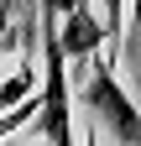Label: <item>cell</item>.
<instances>
[{"label": "cell", "mask_w": 141, "mask_h": 146, "mask_svg": "<svg viewBox=\"0 0 141 146\" xmlns=\"http://www.w3.org/2000/svg\"><path fill=\"white\" fill-rule=\"evenodd\" d=\"M84 68H89V78L78 73V99L94 115V125H104L120 146H141V104L126 94V84H120V73H115V58L99 52V58L84 63Z\"/></svg>", "instance_id": "obj_1"}, {"label": "cell", "mask_w": 141, "mask_h": 146, "mask_svg": "<svg viewBox=\"0 0 141 146\" xmlns=\"http://www.w3.org/2000/svg\"><path fill=\"white\" fill-rule=\"evenodd\" d=\"M42 31V110H37V136L42 146H78L73 136V84H68V58H63V47H58V36H52L47 21H37Z\"/></svg>", "instance_id": "obj_2"}, {"label": "cell", "mask_w": 141, "mask_h": 146, "mask_svg": "<svg viewBox=\"0 0 141 146\" xmlns=\"http://www.w3.org/2000/svg\"><path fill=\"white\" fill-rule=\"evenodd\" d=\"M42 21V16H37ZM52 26V36H58V47H63V58H68V68L78 63V73H84V63H94L99 52L110 58V31H104V21H99V11L94 5H84V11H73V16H63V21H47Z\"/></svg>", "instance_id": "obj_3"}, {"label": "cell", "mask_w": 141, "mask_h": 146, "mask_svg": "<svg viewBox=\"0 0 141 146\" xmlns=\"http://www.w3.org/2000/svg\"><path fill=\"white\" fill-rule=\"evenodd\" d=\"M37 36V5L26 0H0V52H16Z\"/></svg>", "instance_id": "obj_4"}, {"label": "cell", "mask_w": 141, "mask_h": 146, "mask_svg": "<svg viewBox=\"0 0 141 146\" xmlns=\"http://www.w3.org/2000/svg\"><path fill=\"white\" fill-rule=\"evenodd\" d=\"M31 94H37V68H31V58H21V68L11 78H0V115L16 110V104H26Z\"/></svg>", "instance_id": "obj_5"}, {"label": "cell", "mask_w": 141, "mask_h": 146, "mask_svg": "<svg viewBox=\"0 0 141 146\" xmlns=\"http://www.w3.org/2000/svg\"><path fill=\"white\" fill-rule=\"evenodd\" d=\"M99 21L110 31V58H120V47H126V0H99Z\"/></svg>", "instance_id": "obj_6"}, {"label": "cell", "mask_w": 141, "mask_h": 146, "mask_svg": "<svg viewBox=\"0 0 141 146\" xmlns=\"http://www.w3.org/2000/svg\"><path fill=\"white\" fill-rule=\"evenodd\" d=\"M84 5H94V0H42L37 16H42V21H63V16H73V11H84Z\"/></svg>", "instance_id": "obj_7"}, {"label": "cell", "mask_w": 141, "mask_h": 146, "mask_svg": "<svg viewBox=\"0 0 141 146\" xmlns=\"http://www.w3.org/2000/svg\"><path fill=\"white\" fill-rule=\"evenodd\" d=\"M126 36L141 47V0H131V21H126Z\"/></svg>", "instance_id": "obj_8"}, {"label": "cell", "mask_w": 141, "mask_h": 146, "mask_svg": "<svg viewBox=\"0 0 141 146\" xmlns=\"http://www.w3.org/2000/svg\"><path fill=\"white\" fill-rule=\"evenodd\" d=\"M84 146H94V131H84Z\"/></svg>", "instance_id": "obj_9"}, {"label": "cell", "mask_w": 141, "mask_h": 146, "mask_svg": "<svg viewBox=\"0 0 141 146\" xmlns=\"http://www.w3.org/2000/svg\"><path fill=\"white\" fill-rule=\"evenodd\" d=\"M26 5H42V0H26Z\"/></svg>", "instance_id": "obj_10"}]
</instances>
